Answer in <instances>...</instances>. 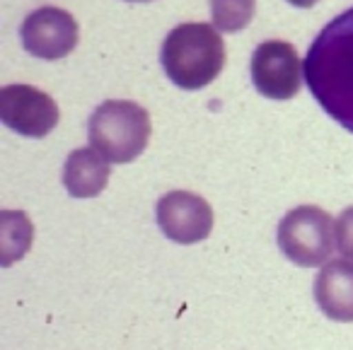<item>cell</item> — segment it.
<instances>
[{
	"label": "cell",
	"instance_id": "obj_1",
	"mask_svg": "<svg viewBox=\"0 0 353 350\" xmlns=\"http://www.w3.org/2000/svg\"><path fill=\"white\" fill-rule=\"evenodd\" d=\"M305 80L319 107L353 133V8L314 37L305 59Z\"/></svg>",
	"mask_w": 353,
	"mask_h": 350
},
{
	"label": "cell",
	"instance_id": "obj_2",
	"mask_svg": "<svg viewBox=\"0 0 353 350\" xmlns=\"http://www.w3.org/2000/svg\"><path fill=\"white\" fill-rule=\"evenodd\" d=\"M160 63L176 88L203 90L225 65V41L213 25L184 22L165 37Z\"/></svg>",
	"mask_w": 353,
	"mask_h": 350
},
{
	"label": "cell",
	"instance_id": "obj_3",
	"mask_svg": "<svg viewBox=\"0 0 353 350\" xmlns=\"http://www.w3.org/2000/svg\"><path fill=\"white\" fill-rule=\"evenodd\" d=\"M150 114L128 99H107L88 121L90 147L112 165H128L145 152L150 143Z\"/></svg>",
	"mask_w": 353,
	"mask_h": 350
},
{
	"label": "cell",
	"instance_id": "obj_4",
	"mask_svg": "<svg viewBox=\"0 0 353 350\" xmlns=\"http://www.w3.org/2000/svg\"><path fill=\"white\" fill-rule=\"evenodd\" d=\"M334 220L319 205H298L279 225V249L288 261L314 268L329 261L334 247Z\"/></svg>",
	"mask_w": 353,
	"mask_h": 350
},
{
	"label": "cell",
	"instance_id": "obj_5",
	"mask_svg": "<svg viewBox=\"0 0 353 350\" xmlns=\"http://www.w3.org/2000/svg\"><path fill=\"white\" fill-rule=\"evenodd\" d=\"M303 68L298 51L283 39L261 41L252 54L250 73L256 92L274 102L293 99L303 88Z\"/></svg>",
	"mask_w": 353,
	"mask_h": 350
},
{
	"label": "cell",
	"instance_id": "obj_6",
	"mask_svg": "<svg viewBox=\"0 0 353 350\" xmlns=\"http://www.w3.org/2000/svg\"><path fill=\"white\" fill-rule=\"evenodd\" d=\"M0 121L25 138H46L61 121L59 104L32 85H6L0 90Z\"/></svg>",
	"mask_w": 353,
	"mask_h": 350
},
{
	"label": "cell",
	"instance_id": "obj_7",
	"mask_svg": "<svg viewBox=\"0 0 353 350\" xmlns=\"http://www.w3.org/2000/svg\"><path fill=\"white\" fill-rule=\"evenodd\" d=\"M20 39L27 54L41 61H59L73 54L80 41V27L70 12L44 6L30 12L20 27Z\"/></svg>",
	"mask_w": 353,
	"mask_h": 350
},
{
	"label": "cell",
	"instance_id": "obj_8",
	"mask_svg": "<svg viewBox=\"0 0 353 350\" xmlns=\"http://www.w3.org/2000/svg\"><path fill=\"white\" fill-rule=\"evenodd\" d=\"M157 227L176 244H196L213 229V208L194 191H167L155 205Z\"/></svg>",
	"mask_w": 353,
	"mask_h": 350
},
{
	"label": "cell",
	"instance_id": "obj_9",
	"mask_svg": "<svg viewBox=\"0 0 353 350\" xmlns=\"http://www.w3.org/2000/svg\"><path fill=\"white\" fill-rule=\"evenodd\" d=\"M314 302L324 316L341 324L353 321V261H327L314 280Z\"/></svg>",
	"mask_w": 353,
	"mask_h": 350
},
{
	"label": "cell",
	"instance_id": "obj_10",
	"mask_svg": "<svg viewBox=\"0 0 353 350\" xmlns=\"http://www.w3.org/2000/svg\"><path fill=\"white\" fill-rule=\"evenodd\" d=\"M112 162H107L94 147H78L63 165V186L73 198H94L109 184Z\"/></svg>",
	"mask_w": 353,
	"mask_h": 350
},
{
	"label": "cell",
	"instance_id": "obj_11",
	"mask_svg": "<svg viewBox=\"0 0 353 350\" xmlns=\"http://www.w3.org/2000/svg\"><path fill=\"white\" fill-rule=\"evenodd\" d=\"M34 227L22 210H3L0 213V263L12 266L15 261L25 258L30 251Z\"/></svg>",
	"mask_w": 353,
	"mask_h": 350
},
{
	"label": "cell",
	"instance_id": "obj_12",
	"mask_svg": "<svg viewBox=\"0 0 353 350\" xmlns=\"http://www.w3.org/2000/svg\"><path fill=\"white\" fill-rule=\"evenodd\" d=\"M256 0H211V20L218 32H240L254 20Z\"/></svg>",
	"mask_w": 353,
	"mask_h": 350
},
{
	"label": "cell",
	"instance_id": "obj_13",
	"mask_svg": "<svg viewBox=\"0 0 353 350\" xmlns=\"http://www.w3.org/2000/svg\"><path fill=\"white\" fill-rule=\"evenodd\" d=\"M334 237H336V251L341 254L343 258L353 261V205L341 210V215L336 218Z\"/></svg>",
	"mask_w": 353,
	"mask_h": 350
},
{
	"label": "cell",
	"instance_id": "obj_14",
	"mask_svg": "<svg viewBox=\"0 0 353 350\" xmlns=\"http://www.w3.org/2000/svg\"><path fill=\"white\" fill-rule=\"evenodd\" d=\"M285 3H290L293 8H312L317 6L319 0H285Z\"/></svg>",
	"mask_w": 353,
	"mask_h": 350
},
{
	"label": "cell",
	"instance_id": "obj_15",
	"mask_svg": "<svg viewBox=\"0 0 353 350\" xmlns=\"http://www.w3.org/2000/svg\"><path fill=\"white\" fill-rule=\"evenodd\" d=\"M126 3H150V0H126Z\"/></svg>",
	"mask_w": 353,
	"mask_h": 350
}]
</instances>
